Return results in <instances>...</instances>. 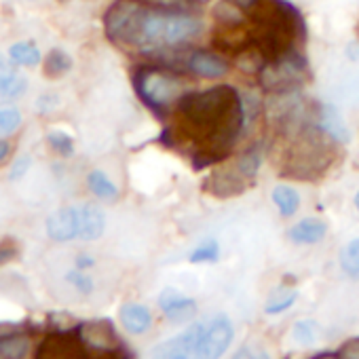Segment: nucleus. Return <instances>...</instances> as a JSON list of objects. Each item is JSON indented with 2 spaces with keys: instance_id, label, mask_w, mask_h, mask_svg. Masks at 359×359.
I'll use <instances>...</instances> for the list:
<instances>
[{
  "instance_id": "24",
  "label": "nucleus",
  "mask_w": 359,
  "mask_h": 359,
  "mask_svg": "<svg viewBox=\"0 0 359 359\" xmlns=\"http://www.w3.org/2000/svg\"><path fill=\"white\" fill-rule=\"evenodd\" d=\"M237 165H239V169L250 180H254L256 173H258V169H260V165H262V146L260 144H252L248 150L241 152V156L237 158Z\"/></svg>"
},
{
  "instance_id": "6",
  "label": "nucleus",
  "mask_w": 359,
  "mask_h": 359,
  "mask_svg": "<svg viewBox=\"0 0 359 359\" xmlns=\"http://www.w3.org/2000/svg\"><path fill=\"white\" fill-rule=\"evenodd\" d=\"M252 184H254V180H250L239 169V165H235V167H226V169H216L210 177H205L203 191L212 193L218 199H229V197L241 195Z\"/></svg>"
},
{
  "instance_id": "7",
  "label": "nucleus",
  "mask_w": 359,
  "mask_h": 359,
  "mask_svg": "<svg viewBox=\"0 0 359 359\" xmlns=\"http://www.w3.org/2000/svg\"><path fill=\"white\" fill-rule=\"evenodd\" d=\"M76 334L83 340L85 351H97V353L112 355V353H118L123 346V342L118 340V336L114 332V325L106 319L83 323L76 330Z\"/></svg>"
},
{
  "instance_id": "15",
  "label": "nucleus",
  "mask_w": 359,
  "mask_h": 359,
  "mask_svg": "<svg viewBox=\"0 0 359 359\" xmlns=\"http://www.w3.org/2000/svg\"><path fill=\"white\" fill-rule=\"evenodd\" d=\"M327 235V224L319 218H304L300 222H296L290 231L287 237L290 241L298 243V245H313L323 241Z\"/></svg>"
},
{
  "instance_id": "31",
  "label": "nucleus",
  "mask_w": 359,
  "mask_h": 359,
  "mask_svg": "<svg viewBox=\"0 0 359 359\" xmlns=\"http://www.w3.org/2000/svg\"><path fill=\"white\" fill-rule=\"evenodd\" d=\"M57 106H60V97H57V93H43V95L36 100V110H39L41 114L53 112Z\"/></svg>"
},
{
  "instance_id": "5",
  "label": "nucleus",
  "mask_w": 359,
  "mask_h": 359,
  "mask_svg": "<svg viewBox=\"0 0 359 359\" xmlns=\"http://www.w3.org/2000/svg\"><path fill=\"white\" fill-rule=\"evenodd\" d=\"M233 338H235L233 321L226 315L218 313L212 319L203 321V336H201L197 355L199 357H218L231 346Z\"/></svg>"
},
{
  "instance_id": "17",
  "label": "nucleus",
  "mask_w": 359,
  "mask_h": 359,
  "mask_svg": "<svg viewBox=\"0 0 359 359\" xmlns=\"http://www.w3.org/2000/svg\"><path fill=\"white\" fill-rule=\"evenodd\" d=\"M87 187H89V191H91L97 199H102V201L112 203V201L118 199V189H116V184L112 182V180H110L102 169L89 171V175H87Z\"/></svg>"
},
{
  "instance_id": "38",
  "label": "nucleus",
  "mask_w": 359,
  "mask_h": 359,
  "mask_svg": "<svg viewBox=\"0 0 359 359\" xmlns=\"http://www.w3.org/2000/svg\"><path fill=\"white\" fill-rule=\"evenodd\" d=\"M355 208L359 210V191H357V195H355Z\"/></svg>"
},
{
  "instance_id": "19",
  "label": "nucleus",
  "mask_w": 359,
  "mask_h": 359,
  "mask_svg": "<svg viewBox=\"0 0 359 359\" xmlns=\"http://www.w3.org/2000/svg\"><path fill=\"white\" fill-rule=\"evenodd\" d=\"M271 197H273V203L279 208V214L283 218L294 216L298 212V208H300V195H298V191L292 189V187H287V184H277L273 189Z\"/></svg>"
},
{
  "instance_id": "23",
  "label": "nucleus",
  "mask_w": 359,
  "mask_h": 359,
  "mask_svg": "<svg viewBox=\"0 0 359 359\" xmlns=\"http://www.w3.org/2000/svg\"><path fill=\"white\" fill-rule=\"evenodd\" d=\"M72 70V57L64 49H51L45 57V72L49 76H62Z\"/></svg>"
},
{
  "instance_id": "12",
  "label": "nucleus",
  "mask_w": 359,
  "mask_h": 359,
  "mask_svg": "<svg viewBox=\"0 0 359 359\" xmlns=\"http://www.w3.org/2000/svg\"><path fill=\"white\" fill-rule=\"evenodd\" d=\"M313 114H315V123L319 125V129L327 133L338 146H346L351 142V131L334 104H325V102L317 104Z\"/></svg>"
},
{
  "instance_id": "18",
  "label": "nucleus",
  "mask_w": 359,
  "mask_h": 359,
  "mask_svg": "<svg viewBox=\"0 0 359 359\" xmlns=\"http://www.w3.org/2000/svg\"><path fill=\"white\" fill-rule=\"evenodd\" d=\"M9 60L22 68H36L43 62V53L32 41H22L9 47Z\"/></svg>"
},
{
  "instance_id": "34",
  "label": "nucleus",
  "mask_w": 359,
  "mask_h": 359,
  "mask_svg": "<svg viewBox=\"0 0 359 359\" xmlns=\"http://www.w3.org/2000/svg\"><path fill=\"white\" fill-rule=\"evenodd\" d=\"M13 258H15V248L13 245H0V266L7 264Z\"/></svg>"
},
{
  "instance_id": "28",
  "label": "nucleus",
  "mask_w": 359,
  "mask_h": 359,
  "mask_svg": "<svg viewBox=\"0 0 359 359\" xmlns=\"http://www.w3.org/2000/svg\"><path fill=\"white\" fill-rule=\"evenodd\" d=\"M47 144L51 146L53 152H57L64 158L74 154V140L66 131H51V133H47Z\"/></svg>"
},
{
  "instance_id": "8",
  "label": "nucleus",
  "mask_w": 359,
  "mask_h": 359,
  "mask_svg": "<svg viewBox=\"0 0 359 359\" xmlns=\"http://www.w3.org/2000/svg\"><path fill=\"white\" fill-rule=\"evenodd\" d=\"M201 336H203V321L193 323V325H189V330L180 332L177 336L156 344L152 355H156V357H189V355H197Z\"/></svg>"
},
{
  "instance_id": "16",
  "label": "nucleus",
  "mask_w": 359,
  "mask_h": 359,
  "mask_svg": "<svg viewBox=\"0 0 359 359\" xmlns=\"http://www.w3.org/2000/svg\"><path fill=\"white\" fill-rule=\"evenodd\" d=\"M121 323L129 334H144L150 330L152 325V313L148 306L140 304V302H127L121 306L118 311Z\"/></svg>"
},
{
  "instance_id": "40",
  "label": "nucleus",
  "mask_w": 359,
  "mask_h": 359,
  "mask_svg": "<svg viewBox=\"0 0 359 359\" xmlns=\"http://www.w3.org/2000/svg\"><path fill=\"white\" fill-rule=\"evenodd\" d=\"M355 34H357V41H359V20H357V26H355Z\"/></svg>"
},
{
  "instance_id": "11",
  "label": "nucleus",
  "mask_w": 359,
  "mask_h": 359,
  "mask_svg": "<svg viewBox=\"0 0 359 359\" xmlns=\"http://www.w3.org/2000/svg\"><path fill=\"white\" fill-rule=\"evenodd\" d=\"M184 68L187 72L195 74V76H201V79H220V76H226L231 66L229 62L214 53V51H193L187 60H184Z\"/></svg>"
},
{
  "instance_id": "25",
  "label": "nucleus",
  "mask_w": 359,
  "mask_h": 359,
  "mask_svg": "<svg viewBox=\"0 0 359 359\" xmlns=\"http://www.w3.org/2000/svg\"><path fill=\"white\" fill-rule=\"evenodd\" d=\"M218 260H220V243L216 239L203 241L189 256V262L191 264H216Z\"/></svg>"
},
{
  "instance_id": "37",
  "label": "nucleus",
  "mask_w": 359,
  "mask_h": 359,
  "mask_svg": "<svg viewBox=\"0 0 359 359\" xmlns=\"http://www.w3.org/2000/svg\"><path fill=\"white\" fill-rule=\"evenodd\" d=\"M11 154V144L7 140H0V163Z\"/></svg>"
},
{
  "instance_id": "26",
  "label": "nucleus",
  "mask_w": 359,
  "mask_h": 359,
  "mask_svg": "<svg viewBox=\"0 0 359 359\" xmlns=\"http://www.w3.org/2000/svg\"><path fill=\"white\" fill-rule=\"evenodd\" d=\"M340 269L351 279H359V237L344 245L340 254Z\"/></svg>"
},
{
  "instance_id": "2",
  "label": "nucleus",
  "mask_w": 359,
  "mask_h": 359,
  "mask_svg": "<svg viewBox=\"0 0 359 359\" xmlns=\"http://www.w3.org/2000/svg\"><path fill=\"white\" fill-rule=\"evenodd\" d=\"M104 30L118 47L154 53L191 43L201 34L203 24L184 5L116 0L104 18Z\"/></svg>"
},
{
  "instance_id": "3",
  "label": "nucleus",
  "mask_w": 359,
  "mask_h": 359,
  "mask_svg": "<svg viewBox=\"0 0 359 359\" xmlns=\"http://www.w3.org/2000/svg\"><path fill=\"white\" fill-rule=\"evenodd\" d=\"M133 89L156 116H167L187 93V81L169 66H140L133 74Z\"/></svg>"
},
{
  "instance_id": "36",
  "label": "nucleus",
  "mask_w": 359,
  "mask_h": 359,
  "mask_svg": "<svg viewBox=\"0 0 359 359\" xmlns=\"http://www.w3.org/2000/svg\"><path fill=\"white\" fill-rule=\"evenodd\" d=\"M346 57L351 62H357V57H359V45L357 43H348L346 45Z\"/></svg>"
},
{
  "instance_id": "35",
  "label": "nucleus",
  "mask_w": 359,
  "mask_h": 359,
  "mask_svg": "<svg viewBox=\"0 0 359 359\" xmlns=\"http://www.w3.org/2000/svg\"><path fill=\"white\" fill-rule=\"evenodd\" d=\"M231 5H235L237 9H241V11H248V9H252L254 5H256V0H229Z\"/></svg>"
},
{
  "instance_id": "21",
  "label": "nucleus",
  "mask_w": 359,
  "mask_h": 359,
  "mask_svg": "<svg viewBox=\"0 0 359 359\" xmlns=\"http://www.w3.org/2000/svg\"><path fill=\"white\" fill-rule=\"evenodd\" d=\"M298 290H290V287H279L271 294L269 302L264 304V313L266 315H279L285 313L287 309H292L298 300Z\"/></svg>"
},
{
  "instance_id": "32",
  "label": "nucleus",
  "mask_w": 359,
  "mask_h": 359,
  "mask_svg": "<svg viewBox=\"0 0 359 359\" xmlns=\"http://www.w3.org/2000/svg\"><path fill=\"white\" fill-rule=\"evenodd\" d=\"M336 353H338V357H359V338L344 342Z\"/></svg>"
},
{
  "instance_id": "39",
  "label": "nucleus",
  "mask_w": 359,
  "mask_h": 359,
  "mask_svg": "<svg viewBox=\"0 0 359 359\" xmlns=\"http://www.w3.org/2000/svg\"><path fill=\"white\" fill-rule=\"evenodd\" d=\"M193 3H197V5H205V3H210V0H193Z\"/></svg>"
},
{
  "instance_id": "30",
  "label": "nucleus",
  "mask_w": 359,
  "mask_h": 359,
  "mask_svg": "<svg viewBox=\"0 0 359 359\" xmlns=\"http://www.w3.org/2000/svg\"><path fill=\"white\" fill-rule=\"evenodd\" d=\"M32 167V156L30 154H20L13 163H11V169H9V180H13V182H18V180H22Z\"/></svg>"
},
{
  "instance_id": "33",
  "label": "nucleus",
  "mask_w": 359,
  "mask_h": 359,
  "mask_svg": "<svg viewBox=\"0 0 359 359\" xmlns=\"http://www.w3.org/2000/svg\"><path fill=\"white\" fill-rule=\"evenodd\" d=\"M74 264H76V269L87 271V269H91V266L95 264V258L89 256V254H79V256L74 258Z\"/></svg>"
},
{
  "instance_id": "4",
  "label": "nucleus",
  "mask_w": 359,
  "mask_h": 359,
  "mask_svg": "<svg viewBox=\"0 0 359 359\" xmlns=\"http://www.w3.org/2000/svg\"><path fill=\"white\" fill-rule=\"evenodd\" d=\"M309 64L306 57L298 49H290L275 60L264 62L258 72V81L264 91L277 93H294L309 81Z\"/></svg>"
},
{
  "instance_id": "29",
  "label": "nucleus",
  "mask_w": 359,
  "mask_h": 359,
  "mask_svg": "<svg viewBox=\"0 0 359 359\" xmlns=\"http://www.w3.org/2000/svg\"><path fill=\"white\" fill-rule=\"evenodd\" d=\"M66 281L81 294V296H91L93 294V279L85 273V271H81V269H72V271H68L66 273Z\"/></svg>"
},
{
  "instance_id": "10",
  "label": "nucleus",
  "mask_w": 359,
  "mask_h": 359,
  "mask_svg": "<svg viewBox=\"0 0 359 359\" xmlns=\"http://www.w3.org/2000/svg\"><path fill=\"white\" fill-rule=\"evenodd\" d=\"M158 309L173 323L189 321V319H193L197 315V302H195V298L182 294V292L175 290V287H165L158 294Z\"/></svg>"
},
{
  "instance_id": "13",
  "label": "nucleus",
  "mask_w": 359,
  "mask_h": 359,
  "mask_svg": "<svg viewBox=\"0 0 359 359\" xmlns=\"http://www.w3.org/2000/svg\"><path fill=\"white\" fill-rule=\"evenodd\" d=\"M28 91V79L9 60L0 57V102H11Z\"/></svg>"
},
{
  "instance_id": "20",
  "label": "nucleus",
  "mask_w": 359,
  "mask_h": 359,
  "mask_svg": "<svg viewBox=\"0 0 359 359\" xmlns=\"http://www.w3.org/2000/svg\"><path fill=\"white\" fill-rule=\"evenodd\" d=\"M32 342L24 334L0 336V359H22L30 353Z\"/></svg>"
},
{
  "instance_id": "22",
  "label": "nucleus",
  "mask_w": 359,
  "mask_h": 359,
  "mask_svg": "<svg viewBox=\"0 0 359 359\" xmlns=\"http://www.w3.org/2000/svg\"><path fill=\"white\" fill-rule=\"evenodd\" d=\"M319 336H321V325L315 319H300L292 327V338L302 346L315 344L319 340Z\"/></svg>"
},
{
  "instance_id": "9",
  "label": "nucleus",
  "mask_w": 359,
  "mask_h": 359,
  "mask_svg": "<svg viewBox=\"0 0 359 359\" xmlns=\"http://www.w3.org/2000/svg\"><path fill=\"white\" fill-rule=\"evenodd\" d=\"M45 231H47V237L55 243H68V241L79 239V231H81L79 205L62 208L49 214L45 222Z\"/></svg>"
},
{
  "instance_id": "27",
  "label": "nucleus",
  "mask_w": 359,
  "mask_h": 359,
  "mask_svg": "<svg viewBox=\"0 0 359 359\" xmlns=\"http://www.w3.org/2000/svg\"><path fill=\"white\" fill-rule=\"evenodd\" d=\"M24 123V114L15 106H0V135L15 133Z\"/></svg>"
},
{
  "instance_id": "1",
  "label": "nucleus",
  "mask_w": 359,
  "mask_h": 359,
  "mask_svg": "<svg viewBox=\"0 0 359 359\" xmlns=\"http://www.w3.org/2000/svg\"><path fill=\"white\" fill-rule=\"evenodd\" d=\"M245 121L248 112L239 91L231 85H216L180 97L171 110V127L163 129L158 140L167 148L189 144L193 167L199 171L229 158Z\"/></svg>"
},
{
  "instance_id": "14",
  "label": "nucleus",
  "mask_w": 359,
  "mask_h": 359,
  "mask_svg": "<svg viewBox=\"0 0 359 359\" xmlns=\"http://www.w3.org/2000/svg\"><path fill=\"white\" fill-rule=\"evenodd\" d=\"M79 239L81 241H95L106 231V216L102 208L95 203H83L79 205Z\"/></svg>"
}]
</instances>
